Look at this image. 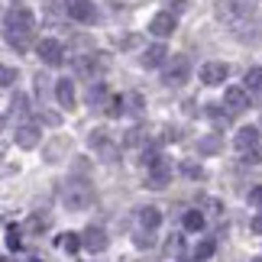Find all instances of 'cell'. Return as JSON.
<instances>
[{"label": "cell", "mask_w": 262, "mask_h": 262, "mask_svg": "<svg viewBox=\"0 0 262 262\" xmlns=\"http://www.w3.org/2000/svg\"><path fill=\"white\" fill-rule=\"evenodd\" d=\"M39 139H42V129H39L36 123H19L16 126V146L19 149H36Z\"/></svg>", "instance_id": "obj_10"}, {"label": "cell", "mask_w": 262, "mask_h": 262, "mask_svg": "<svg viewBox=\"0 0 262 262\" xmlns=\"http://www.w3.org/2000/svg\"><path fill=\"white\" fill-rule=\"evenodd\" d=\"M178 262H198V259H194V256H191V259H178Z\"/></svg>", "instance_id": "obj_39"}, {"label": "cell", "mask_w": 262, "mask_h": 262, "mask_svg": "<svg viewBox=\"0 0 262 262\" xmlns=\"http://www.w3.org/2000/svg\"><path fill=\"white\" fill-rule=\"evenodd\" d=\"M243 88H246V91H259V94H262V68H259V65L249 68V72L243 75Z\"/></svg>", "instance_id": "obj_23"}, {"label": "cell", "mask_w": 262, "mask_h": 262, "mask_svg": "<svg viewBox=\"0 0 262 262\" xmlns=\"http://www.w3.org/2000/svg\"><path fill=\"white\" fill-rule=\"evenodd\" d=\"M224 107H227V114H243L249 107V91L246 88H227L224 91Z\"/></svg>", "instance_id": "obj_9"}, {"label": "cell", "mask_w": 262, "mask_h": 262, "mask_svg": "<svg viewBox=\"0 0 262 262\" xmlns=\"http://www.w3.org/2000/svg\"><path fill=\"white\" fill-rule=\"evenodd\" d=\"M58 246H62L65 253H78V249L84 246V239L78 233H62V236H58Z\"/></svg>", "instance_id": "obj_24"}, {"label": "cell", "mask_w": 262, "mask_h": 262, "mask_svg": "<svg viewBox=\"0 0 262 262\" xmlns=\"http://www.w3.org/2000/svg\"><path fill=\"white\" fill-rule=\"evenodd\" d=\"M75 72L84 75V78H94L97 72H104V55H84V58H78Z\"/></svg>", "instance_id": "obj_15"}, {"label": "cell", "mask_w": 262, "mask_h": 262, "mask_svg": "<svg viewBox=\"0 0 262 262\" xmlns=\"http://www.w3.org/2000/svg\"><path fill=\"white\" fill-rule=\"evenodd\" d=\"M133 239H136V246H139V249H149V246H152V233H136Z\"/></svg>", "instance_id": "obj_32"}, {"label": "cell", "mask_w": 262, "mask_h": 262, "mask_svg": "<svg viewBox=\"0 0 262 262\" xmlns=\"http://www.w3.org/2000/svg\"><path fill=\"white\" fill-rule=\"evenodd\" d=\"M220 149H224V139H220L217 133H210V136H201V139H198V152H201V156H217Z\"/></svg>", "instance_id": "obj_18"}, {"label": "cell", "mask_w": 262, "mask_h": 262, "mask_svg": "<svg viewBox=\"0 0 262 262\" xmlns=\"http://www.w3.org/2000/svg\"><path fill=\"white\" fill-rule=\"evenodd\" d=\"M181 227H185L188 233H201V230H204V214H201V210H188V214L181 217Z\"/></svg>", "instance_id": "obj_20"}, {"label": "cell", "mask_w": 262, "mask_h": 262, "mask_svg": "<svg viewBox=\"0 0 262 262\" xmlns=\"http://www.w3.org/2000/svg\"><path fill=\"white\" fill-rule=\"evenodd\" d=\"M81 239H84V249H88V253H104V249H107V233H104V227H88Z\"/></svg>", "instance_id": "obj_14"}, {"label": "cell", "mask_w": 262, "mask_h": 262, "mask_svg": "<svg viewBox=\"0 0 262 262\" xmlns=\"http://www.w3.org/2000/svg\"><path fill=\"white\" fill-rule=\"evenodd\" d=\"M178 29V16L172 13V10H159V13L152 16V23H149V33L159 36V39H165V36H172Z\"/></svg>", "instance_id": "obj_7"}, {"label": "cell", "mask_w": 262, "mask_h": 262, "mask_svg": "<svg viewBox=\"0 0 262 262\" xmlns=\"http://www.w3.org/2000/svg\"><path fill=\"white\" fill-rule=\"evenodd\" d=\"M253 230H256V233H262V217H256V220H253Z\"/></svg>", "instance_id": "obj_38"}, {"label": "cell", "mask_w": 262, "mask_h": 262, "mask_svg": "<svg viewBox=\"0 0 262 262\" xmlns=\"http://www.w3.org/2000/svg\"><path fill=\"white\" fill-rule=\"evenodd\" d=\"M36 52H39V58H42L49 68H58V65L65 62V49H62L58 39H42V42L36 46Z\"/></svg>", "instance_id": "obj_5"}, {"label": "cell", "mask_w": 262, "mask_h": 262, "mask_svg": "<svg viewBox=\"0 0 262 262\" xmlns=\"http://www.w3.org/2000/svg\"><path fill=\"white\" fill-rule=\"evenodd\" d=\"M168 10H172V13L178 16V13H181V10H185V0H175V4H168Z\"/></svg>", "instance_id": "obj_37"}, {"label": "cell", "mask_w": 262, "mask_h": 262, "mask_svg": "<svg viewBox=\"0 0 262 262\" xmlns=\"http://www.w3.org/2000/svg\"><path fill=\"white\" fill-rule=\"evenodd\" d=\"M65 139H55V143H49L46 146V162H58V159H62V152H65Z\"/></svg>", "instance_id": "obj_26"}, {"label": "cell", "mask_w": 262, "mask_h": 262, "mask_svg": "<svg viewBox=\"0 0 262 262\" xmlns=\"http://www.w3.org/2000/svg\"><path fill=\"white\" fill-rule=\"evenodd\" d=\"M233 146L239 149V152H253V149H259V126H243L233 139Z\"/></svg>", "instance_id": "obj_12"}, {"label": "cell", "mask_w": 262, "mask_h": 262, "mask_svg": "<svg viewBox=\"0 0 262 262\" xmlns=\"http://www.w3.org/2000/svg\"><path fill=\"white\" fill-rule=\"evenodd\" d=\"M33 26H36V16L29 13L26 7L10 10L7 19H4V29H16V33H33Z\"/></svg>", "instance_id": "obj_6"}, {"label": "cell", "mask_w": 262, "mask_h": 262, "mask_svg": "<svg viewBox=\"0 0 262 262\" xmlns=\"http://www.w3.org/2000/svg\"><path fill=\"white\" fill-rule=\"evenodd\" d=\"M162 62H168V52H165V46L162 42H156V46H149V49H143V55H139V65L146 68H159Z\"/></svg>", "instance_id": "obj_11"}, {"label": "cell", "mask_w": 262, "mask_h": 262, "mask_svg": "<svg viewBox=\"0 0 262 262\" xmlns=\"http://www.w3.org/2000/svg\"><path fill=\"white\" fill-rule=\"evenodd\" d=\"M168 185H172V165H168L165 159H159L156 165L146 168V188L149 191H162Z\"/></svg>", "instance_id": "obj_4"}, {"label": "cell", "mask_w": 262, "mask_h": 262, "mask_svg": "<svg viewBox=\"0 0 262 262\" xmlns=\"http://www.w3.org/2000/svg\"><path fill=\"white\" fill-rule=\"evenodd\" d=\"M10 4H13V0H10Z\"/></svg>", "instance_id": "obj_41"}, {"label": "cell", "mask_w": 262, "mask_h": 262, "mask_svg": "<svg viewBox=\"0 0 262 262\" xmlns=\"http://www.w3.org/2000/svg\"><path fill=\"white\" fill-rule=\"evenodd\" d=\"M10 110H13V114H26V97H23V94H16V97H13V104H10Z\"/></svg>", "instance_id": "obj_31"}, {"label": "cell", "mask_w": 262, "mask_h": 262, "mask_svg": "<svg viewBox=\"0 0 262 262\" xmlns=\"http://www.w3.org/2000/svg\"><path fill=\"white\" fill-rule=\"evenodd\" d=\"M91 146H94V149H97V152L104 156V159H114V146L107 143V133H104V129H97V133H91Z\"/></svg>", "instance_id": "obj_21"}, {"label": "cell", "mask_w": 262, "mask_h": 262, "mask_svg": "<svg viewBox=\"0 0 262 262\" xmlns=\"http://www.w3.org/2000/svg\"><path fill=\"white\" fill-rule=\"evenodd\" d=\"M253 4L249 0H217V19H224L230 29H236V33H243L246 23L253 26Z\"/></svg>", "instance_id": "obj_1"}, {"label": "cell", "mask_w": 262, "mask_h": 262, "mask_svg": "<svg viewBox=\"0 0 262 262\" xmlns=\"http://www.w3.org/2000/svg\"><path fill=\"white\" fill-rule=\"evenodd\" d=\"M13 68H4V72H0V81H4V88H10V84H13Z\"/></svg>", "instance_id": "obj_34"}, {"label": "cell", "mask_w": 262, "mask_h": 262, "mask_svg": "<svg viewBox=\"0 0 262 262\" xmlns=\"http://www.w3.org/2000/svg\"><path fill=\"white\" fill-rule=\"evenodd\" d=\"M178 168H181V175H185V178H204V168L194 165V162H178Z\"/></svg>", "instance_id": "obj_27"}, {"label": "cell", "mask_w": 262, "mask_h": 262, "mask_svg": "<svg viewBox=\"0 0 262 262\" xmlns=\"http://www.w3.org/2000/svg\"><path fill=\"white\" fill-rule=\"evenodd\" d=\"M46 227H49V220H46V217H39V214H36L33 220H29V230H33V233H42Z\"/></svg>", "instance_id": "obj_29"}, {"label": "cell", "mask_w": 262, "mask_h": 262, "mask_svg": "<svg viewBox=\"0 0 262 262\" xmlns=\"http://www.w3.org/2000/svg\"><path fill=\"white\" fill-rule=\"evenodd\" d=\"M68 16L78 19V23H94V19H97V10H94V4H91V0H72Z\"/></svg>", "instance_id": "obj_13"}, {"label": "cell", "mask_w": 262, "mask_h": 262, "mask_svg": "<svg viewBox=\"0 0 262 262\" xmlns=\"http://www.w3.org/2000/svg\"><path fill=\"white\" fill-rule=\"evenodd\" d=\"M7 249H19V230L7 227Z\"/></svg>", "instance_id": "obj_28"}, {"label": "cell", "mask_w": 262, "mask_h": 262, "mask_svg": "<svg viewBox=\"0 0 262 262\" xmlns=\"http://www.w3.org/2000/svg\"><path fill=\"white\" fill-rule=\"evenodd\" d=\"M88 104H91V107H94V104H97V107H100V104H110L107 84H100V81L94 84V81H91V88H88Z\"/></svg>", "instance_id": "obj_19"}, {"label": "cell", "mask_w": 262, "mask_h": 262, "mask_svg": "<svg viewBox=\"0 0 262 262\" xmlns=\"http://www.w3.org/2000/svg\"><path fill=\"white\" fill-rule=\"evenodd\" d=\"M253 262H262V256H256V259H253Z\"/></svg>", "instance_id": "obj_40"}, {"label": "cell", "mask_w": 262, "mask_h": 262, "mask_svg": "<svg viewBox=\"0 0 262 262\" xmlns=\"http://www.w3.org/2000/svg\"><path fill=\"white\" fill-rule=\"evenodd\" d=\"M91 201H94V191H91L88 181H68V188L62 194V204L68 210H84Z\"/></svg>", "instance_id": "obj_2"}, {"label": "cell", "mask_w": 262, "mask_h": 262, "mask_svg": "<svg viewBox=\"0 0 262 262\" xmlns=\"http://www.w3.org/2000/svg\"><path fill=\"white\" fill-rule=\"evenodd\" d=\"M249 201H253V204H256V207L262 210V185H256L253 191H249Z\"/></svg>", "instance_id": "obj_33"}, {"label": "cell", "mask_w": 262, "mask_h": 262, "mask_svg": "<svg viewBox=\"0 0 262 262\" xmlns=\"http://www.w3.org/2000/svg\"><path fill=\"white\" fill-rule=\"evenodd\" d=\"M165 249H168V256H172V253H178V249H181V236H172V239L165 243Z\"/></svg>", "instance_id": "obj_35"}, {"label": "cell", "mask_w": 262, "mask_h": 262, "mask_svg": "<svg viewBox=\"0 0 262 262\" xmlns=\"http://www.w3.org/2000/svg\"><path fill=\"white\" fill-rule=\"evenodd\" d=\"M55 97H58V104L72 110L75 107V81L72 78H58L55 81Z\"/></svg>", "instance_id": "obj_16"}, {"label": "cell", "mask_w": 262, "mask_h": 262, "mask_svg": "<svg viewBox=\"0 0 262 262\" xmlns=\"http://www.w3.org/2000/svg\"><path fill=\"white\" fill-rule=\"evenodd\" d=\"M4 33H7V46L19 49V52L29 49V36H33V33H16V29H4Z\"/></svg>", "instance_id": "obj_22"}, {"label": "cell", "mask_w": 262, "mask_h": 262, "mask_svg": "<svg viewBox=\"0 0 262 262\" xmlns=\"http://www.w3.org/2000/svg\"><path fill=\"white\" fill-rule=\"evenodd\" d=\"M227 75H230V65H224V62H204V65H201V81H204L207 88L224 84Z\"/></svg>", "instance_id": "obj_8"}, {"label": "cell", "mask_w": 262, "mask_h": 262, "mask_svg": "<svg viewBox=\"0 0 262 262\" xmlns=\"http://www.w3.org/2000/svg\"><path fill=\"white\" fill-rule=\"evenodd\" d=\"M159 224H162V210H159V207H143V210H139V227H143L146 233L159 230Z\"/></svg>", "instance_id": "obj_17"}, {"label": "cell", "mask_w": 262, "mask_h": 262, "mask_svg": "<svg viewBox=\"0 0 262 262\" xmlns=\"http://www.w3.org/2000/svg\"><path fill=\"white\" fill-rule=\"evenodd\" d=\"M117 46L120 49H133V46H139V39H136V33H126L123 39H117Z\"/></svg>", "instance_id": "obj_30"}, {"label": "cell", "mask_w": 262, "mask_h": 262, "mask_svg": "<svg viewBox=\"0 0 262 262\" xmlns=\"http://www.w3.org/2000/svg\"><path fill=\"white\" fill-rule=\"evenodd\" d=\"M214 253H217V239H201V243L194 246V259H198V262L210 259Z\"/></svg>", "instance_id": "obj_25"}, {"label": "cell", "mask_w": 262, "mask_h": 262, "mask_svg": "<svg viewBox=\"0 0 262 262\" xmlns=\"http://www.w3.org/2000/svg\"><path fill=\"white\" fill-rule=\"evenodd\" d=\"M243 159L246 162H262V149H253V152H246Z\"/></svg>", "instance_id": "obj_36"}, {"label": "cell", "mask_w": 262, "mask_h": 262, "mask_svg": "<svg viewBox=\"0 0 262 262\" xmlns=\"http://www.w3.org/2000/svg\"><path fill=\"white\" fill-rule=\"evenodd\" d=\"M188 75H191V62H188L185 55L168 58L165 68H162V81H165L168 88H181V84L188 81Z\"/></svg>", "instance_id": "obj_3"}]
</instances>
